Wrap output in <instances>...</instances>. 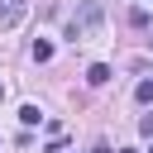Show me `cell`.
Masks as SVG:
<instances>
[{"label": "cell", "instance_id": "6da1fadb", "mask_svg": "<svg viewBox=\"0 0 153 153\" xmlns=\"http://www.w3.org/2000/svg\"><path fill=\"white\" fill-rule=\"evenodd\" d=\"M100 19H105V10H100V0H81V10L72 14V24H67V38L72 43H81V38H91L96 29H100Z\"/></svg>", "mask_w": 153, "mask_h": 153}, {"label": "cell", "instance_id": "7a4b0ae2", "mask_svg": "<svg viewBox=\"0 0 153 153\" xmlns=\"http://www.w3.org/2000/svg\"><path fill=\"white\" fill-rule=\"evenodd\" d=\"M24 19V0H0V29H14Z\"/></svg>", "mask_w": 153, "mask_h": 153}, {"label": "cell", "instance_id": "3957f363", "mask_svg": "<svg viewBox=\"0 0 153 153\" xmlns=\"http://www.w3.org/2000/svg\"><path fill=\"white\" fill-rule=\"evenodd\" d=\"M86 81H91V86H105V81H110V67H105V62H91Z\"/></svg>", "mask_w": 153, "mask_h": 153}, {"label": "cell", "instance_id": "277c9868", "mask_svg": "<svg viewBox=\"0 0 153 153\" xmlns=\"http://www.w3.org/2000/svg\"><path fill=\"white\" fill-rule=\"evenodd\" d=\"M33 62H53V43L38 38V43H33Z\"/></svg>", "mask_w": 153, "mask_h": 153}, {"label": "cell", "instance_id": "5b68a950", "mask_svg": "<svg viewBox=\"0 0 153 153\" xmlns=\"http://www.w3.org/2000/svg\"><path fill=\"white\" fill-rule=\"evenodd\" d=\"M19 120H24V124H38V120H43V110H38V105H24V110H19Z\"/></svg>", "mask_w": 153, "mask_h": 153}, {"label": "cell", "instance_id": "8992f818", "mask_svg": "<svg viewBox=\"0 0 153 153\" xmlns=\"http://www.w3.org/2000/svg\"><path fill=\"white\" fill-rule=\"evenodd\" d=\"M134 96H139V100L148 105V100H153V81H139V91H134Z\"/></svg>", "mask_w": 153, "mask_h": 153}, {"label": "cell", "instance_id": "52a82bcc", "mask_svg": "<svg viewBox=\"0 0 153 153\" xmlns=\"http://www.w3.org/2000/svg\"><path fill=\"white\" fill-rule=\"evenodd\" d=\"M139 129H143V134L153 139V115H143V120H139Z\"/></svg>", "mask_w": 153, "mask_h": 153}, {"label": "cell", "instance_id": "ba28073f", "mask_svg": "<svg viewBox=\"0 0 153 153\" xmlns=\"http://www.w3.org/2000/svg\"><path fill=\"white\" fill-rule=\"evenodd\" d=\"M91 153H110V148H91Z\"/></svg>", "mask_w": 153, "mask_h": 153}, {"label": "cell", "instance_id": "9c48e42d", "mask_svg": "<svg viewBox=\"0 0 153 153\" xmlns=\"http://www.w3.org/2000/svg\"><path fill=\"white\" fill-rule=\"evenodd\" d=\"M120 153H134V148H120Z\"/></svg>", "mask_w": 153, "mask_h": 153}, {"label": "cell", "instance_id": "30bf717a", "mask_svg": "<svg viewBox=\"0 0 153 153\" xmlns=\"http://www.w3.org/2000/svg\"><path fill=\"white\" fill-rule=\"evenodd\" d=\"M148 153H153V148H148Z\"/></svg>", "mask_w": 153, "mask_h": 153}]
</instances>
